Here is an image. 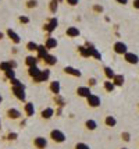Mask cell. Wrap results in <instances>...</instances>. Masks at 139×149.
<instances>
[{"label":"cell","instance_id":"6da1fadb","mask_svg":"<svg viewBox=\"0 0 139 149\" xmlns=\"http://www.w3.org/2000/svg\"><path fill=\"white\" fill-rule=\"evenodd\" d=\"M50 138L53 139L54 142H64V139H66V135L59 130H53L50 132Z\"/></svg>","mask_w":139,"mask_h":149},{"label":"cell","instance_id":"7a4b0ae2","mask_svg":"<svg viewBox=\"0 0 139 149\" xmlns=\"http://www.w3.org/2000/svg\"><path fill=\"white\" fill-rule=\"evenodd\" d=\"M114 52L117 53V54H125V53H128L127 45L122 43V42H115L114 43Z\"/></svg>","mask_w":139,"mask_h":149},{"label":"cell","instance_id":"3957f363","mask_svg":"<svg viewBox=\"0 0 139 149\" xmlns=\"http://www.w3.org/2000/svg\"><path fill=\"white\" fill-rule=\"evenodd\" d=\"M124 60H125L128 64H138L139 61V57L136 56V54H133V53H125L124 54Z\"/></svg>","mask_w":139,"mask_h":149},{"label":"cell","instance_id":"277c9868","mask_svg":"<svg viewBox=\"0 0 139 149\" xmlns=\"http://www.w3.org/2000/svg\"><path fill=\"white\" fill-rule=\"evenodd\" d=\"M28 72H29V75H31V77H32L35 81H38V82H39L40 72H42V71H40L36 65H35V67H29V71H28Z\"/></svg>","mask_w":139,"mask_h":149},{"label":"cell","instance_id":"5b68a950","mask_svg":"<svg viewBox=\"0 0 139 149\" xmlns=\"http://www.w3.org/2000/svg\"><path fill=\"white\" fill-rule=\"evenodd\" d=\"M86 99H88V104H89L91 107H98L100 104V99H99V96H96V95H91V96H88Z\"/></svg>","mask_w":139,"mask_h":149},{"label":"cell","instance_id":"8992f818","mask_svg":"<svg viewBox=\"0 0 139 149\" xmlns=\"http://www.w3.org/2000/svg\"><path fill=\"white\" fill-rule=\"evenodd\" d=\"M33 145L36 146L38 149H45L46 148V139L45 138H42V136H38V138H35V141H33Z\"/></svg>","mask_w":139,"mask_h":149},{"label":"cell","instance_id":"52a82bcc","mask_svg":"<svg viewBox=\"0 0 139 149\" xmlns=\"http://www.w3.org/2000/svg\"><path fill=\"white\" fill-rule=\"evenodd\" d=\"M13 92L15 93V96L18 97L20 100H24V99H25V95H24V86H14Z\"/></svg>","mask_w":139,"mask_h":149},{"label":"cell","instance_id":"ba28073f","mask_svg":"<svg viewBox=\"0 0 139 149\" xmlns=\"http://www.w3.org/2000/svg\"><path fill=\"white\" fill-rule=\"evenodd\" d=\"M124 81H125V78H124V75H121V74H115V77L113 78V84L117 85V86H122Z\"/></svg>","mask_w":139,"mask_h":149},{"label":"cell","instance_id":"9c48e42d","mask_svg":"<svg viewBox=\"0 0 139 149\" xmlns=\"http://www.w3.org/2000/svg\"><path fill=\"white\" fill-rule=\"evenodd\" d=\"M77 93H78L80 96H85V97L92 95V93H91V89L86 88V86H81V88H78V89H77Z\"/></svg>","mask_w":139,"mask_h":149},{"label":"cell","instance_id":"30bf717a","mask_svg":"<svg viewBox=\"0 0 139 149\" xmlns=\"http://www.w3.org/2000/svg\"><path fill=\"white\" fill-rule=\"evenodd\" d=\"M56 26H57V19H56V18H52V19H50V22L45 25V29H46V31H49V32H52Z\"/></svg>","mask_w":139,"mask_h":149},{"label":"cell","instance_id":"8fae6325","mask_svg":"<svg viewBox=\"0 0 139 149\" xmlns=\"http://www.w3.org/2000/svg\"><path fill=\"white\" fill-rule=\"evenodd\" d=\"M7 116L10 117V118H18L21 116V113L17 109H8L7 110Z\"/></svg>","mask_w":139,"mask_h":149},{"label":"cell","instance_id":"7c38bea8","mask_svg":"<svg viewBox=\"0 0 139 149\" xmlns=\"http://www.w3.org/2000/svg\"><path fill=\"white\" fill-rule=\"evenodd\" d=\"M64 71H66L67 74H71V75H74V77H81V72L78 71V70L73 68V67H66V68H64Z\"/></svg>","mask_w":139,"mask_h":149},{"label":"cell","instance_id":"4fadbf2b","mask_svg":"<svg viewBox=\"0 0 139 149\" xmlns=\"http://www.w3.org/2000/svg\"><path fill=\"white\" fill-rule=\"evenodd\" d=\"M50 91L53 92V93H56V95L59 93L60 92V82L59 81H53V82L50 84Z\"/></svg>","mask_w":139,"mask_h":149},{"label":"cell","instance_id":"5bb4252c","mask_svg":"<svg viewBox=\"0 0 139 149\" xmlns=\"http://www.w3.org/2000/svg\"><path fill=\"white\" fill-rule=\"evenodd\" d=\"M67 35H68V36H71V38H74V36H78V35H80V31H78V28L71 26V28H68V29H67Z\"/></svg>","mask_w":139,"mask_h":149},{"label":"cell","instance_id":"9a60e30c","mask_svg":"<svg viewBox=\"0 0 139 149\" xmlns=\"http://www.w3.org/2000/svg\"><path fill=\"white\" fill-rule=\"evenodd\" d=\"M43 58H45V61H46L49 65H53V64H56V63H57V58L54 57V56H50V54H46Z\"/></svg>","mask_w":139,"mask_h":149},{"label":"cell","instance_id":"2e32d148","mask_svg":"<svg viewBox=\"0 0 139 149\" xmlns=\"http://www.w3.org/2000/svg\"><path fill=\"white\" fill-rule=\"evenodd\" d=\"M53 109H50V107H47V109H45V110H42V117L43 118H50V117L53 116Z\"/></svg>","mask_w":139,"mask_h":149},{"label":"cell","instance_id":"e0dca14e","mask_svg":"<svg viewBox=\"0 0 139 149\" xmlns=\"http://www.w3.org/2000/svg\"><path fill=\"white\" fill-rule=\"evenodd\" d=\"M56 46H57V40H56L54 38H49L45 47H46V49H52V47H56Z\"/></svg>","mask_w":139,"mask_h":149},{"label":"cell","instance_id":"ac0fdd59","mask_svg":"<svg viewBox=\"0 0 139 149\" xmlns=\"http://www.w3.org/2000/svg\"><path fill=\"white\" fill-rule=\"evenodd\" d=\"M104 123H106V125H107V127H114L117 121H115V118H114V117H111V116H107V117H106V120H104Z\"/></svg>","mask_w":139,"mask_h":149},{"label":"cell","instance_id":"d6986e66","mask_svg":"<svg viewBox=\"0 0 139 149\" xmlns=\"http://www.w3.org/2000/svg\"><path fill=\"white\" fill-rule=\"evenodd\" d=\"M7 35H8L10 38L13 39V40L15 42V43H18V42H20V36H18L17 33L14 32V31H11V29H8V31H7Z\"/></svg>","mask_w":139,"mask_h":149},{"label":"cell","instance_id":"ffe728a7","mask_svg":"<svg viewBox=\"0 0 139 149\" xmlns=\"http://www.w3.org/2000/svg\"><path fill=\"white\" fill-rule=\"evenodd\" d=\"M36 61H38L36 57H32V56H28V57L25 58V63H27L29 67H35V65H36Z\"/></svg>","mask_w":139,"mask_h":149},{"label":"cell","instance_id":"44dd1931","mask_svg":"<svg viewBox=\"0 0 139 149\" xmlns=\"http://www.w3.org/2000/svg\"><path fill=\"white\" fill-rule=\"evenodd\" d=\"M25 111H27V116H33V113H35L33 104L32 103H27V104H25Z\"/></svg>","mask_w":139,"mask_h":149},{"label":"cell","instance_id":"7402d4cb","mask_svg":"<svg viewBox=\"0 0 139 149\" xmlns=\"http://www.w3.org/2000/svg\"><path fill=\"white\" fill-rule=\"evenodd\" d=\"M104 74H106V77L109 78V79H113V78L115 77V74H114V71H113L110 67H106L104 68Z\"/></svg>","mask_w":139,"mask_h":149},{"label":"cell","instance_id":"603a6c76","mask_svg":"<svg viewBox=\"0 0 139 149\" xmlns=\"http://www.w3.org/2000/svg\"><path fill=\"white\" fill-rule=\"evenodd\" d=\"M85 125H86V128H88V130H95V128L98 127L96 121H93V120H88Z\"/></svg>","mask_w":139,"mask_h":149},{"label":"cell","instance_id":"cb8c5ba5","mask_svg":"<svg viewBox=\"0 0 139 149\" xmlns=\"http://www.w3.org/2000/svg\"><path fill=\"white\" fill-rule=\"evenodd\" d=\"M49 70H43V71L40 72V78H39V82H42V81H46L47 78H49Z\"/></svg>","mask_w":139,"mask_h":149},{"label":"cell","instance_id":"d4e9b609","mask_svg":"<svg viewBox=\"0 0 139 149\" xmlns=\"http://www.w3.org/2000/svg\"><path fill=\"white\" fill-rule=\"evenodd\" d=\"M114 86H115V85L113 84V82H110V79H107L106 82H104V88H106V91H109V92L114 91Z\"/></svg>","mask_w":139,"mask_h":149},{"label":"cell","instance_id":"484cf974","mask_svg":"<svg viewBox=\"0 0 139 149\" xmlns=\"http://www.w3.org/2000/svg\"><path fill=\"white\" fill-rule=\"evenodd\" d=\"M27 47H28V50L33 52V50H38V47H39V46L36 45V43H33V42H29V43L27 45Z\"/></svg>","mask_w":139,"mask_h":149},{"label":"cell","instance_id":"4316f807","mask_svg":"<svg viewBox=\"0 0 139 149\" xmlns=\"http://www.w3.org/2000/svg\"><path fill=\"white\" fill-rule=\"evenodd\" d=\"M50 11L52 13L57 11V0H52V3H50Z\"/></svg>","mask_w":139,"mask_h":149},{"label":"cell","instance_id":"83f0119b","mask_svg":"<svg viewBox=\"0 0 139 149\" xmlns=\"http://www.w3.org/2000/svg\"><path fill=\"white\" fill-rule=\"evenodd\" d=\"M38 52H39V57H45L47 53H46V49L43 47V46H39L38 47Z\"/></svg>","mask_w":139,"mask_h":149},{"label":"cell","instance_id":"f1b7e54d","mask_svg":"<svg viewBox=\"0 0 139 149\" xmlns=\"http://www.w3.org/2000/svg\"><path fill=\"white\" fill-rule=\"evenodd\" d=\"M75 149H91L86 143H82V142H80V143H77L75 145Z\"/></svg>","mask_w":139,"mask_h":149},{"label":"cell","instance_id":"f546056e","mask_svg":"<svg viewBox=\"0 0 139 149\" xmlns=\"http://www.w3.org/2000/svg\"><path fill=\"white\" fill-rule=\"evenodd\" d=\"M121 136H122V139H124V141H127V142H128V141L131 139V135H129V132H122V134H121Z\"/></svg>","mask_w":139,"mask_h":149},{"label":"cell","instance_id":"4dcf8cb0","mask_svg":"<svg viewBox=\"0 0 139 149\" xmlns=\"http://www.w3.org/2000/svg\"><path fill=\"white\" fill-rule=\"evenodd\" d=\"M6 75H7V78L13 79V78H14V71H13V68H11V70H8V71H6Z\"/></svg>","mask_w":139,"mask_h":149},{"label":"cell","instance_id":"1f68e13d","mask_svg":"<svg viewBox=\"0 0 139 149\" xmlns=\"http://www.w3.org/2000/svg\"><path fill=\"white\" fill-rule=\"evenodd\" d=\"M27 6L29 7V8H31V7H35V6H36V0H29Z\"/></svg>","mask_w":139,"mask_h":149},{"label":"cell","instance_id":"d6a6232c","mask_svg":"<svg viewBox=\"0 0 139 149\" xmlns=\"http://www.w3.org/2000/svg\"><path fill=\"white\" fill-rule=\"evenodd\" d=\"M67 3H68L70 6H75V4L78 3V0H67Z\"/></svg>","mask_w":139,"mask_h":149},{"label":"cell","instance_id":"836d02e7","mask_svg":"<svg viewBox=\"0 0 139 149\" xmlns=\"http://www.w3.org/2000/svg\"><path fill=\"white\" fill-rule=\"evenodd\" d=\"M133 8H136V10H139V0H133Z\"/></svg>","mask_w":139,"mask_h":149},{"label":"cell","instance_id":"e575fe53","mask_svg":"<svg viewBox=\"0 0 139 149\" xmlns=\"http://www.w3.org/2000/svg\"><path fill=\"white\" fill-rule=\"evenodd\" d=\"M20 22H24V24H27V22H28V18H27V17H20Z\"/></svg>","mask_w":139,"mask_h":149},{"label":"cell","instance_id":"d590c367","mask_svg":"<svg viewBox=\"0 0 139 149\" xmlns=\"http://www.w3.org/2000/svg\"><path fill=\"white\" fill-rule=\"evenodd\" d=\"M115 1H117V3H120V4H122V6L128 3V0H115Z\"/></svg>","mask_w":139,"mask_h":149},{"label":"cell","instance_id":"8d00e7d4","mask_svg":"<svg viewBox=\"0 0 139 149\" xmlns=\"http://www.w3.org/2000/svg\"><path fill=\"white\" fill-rule=\"evenodd\" d=\"M15 136H17V134H8V138H10V139H15Z\"/></svg>","mask_w":139,"mask_h":149},{"label":"cell","instance_id":"74e56055","mask_svg":"<svg viewBox=\"0 0 139 149\" xmlns=\"http://www.w3.org/2000/svg\"><path fill=\"white\" fill-rule=\"evenodd\" d=\"M89 84H91V85H95V84H96V79H95V78H92V79L89 81Z\"/></svg>","mask_w":139,"mask_h":149},{"label":"cell","instance_id":"f35d334b","mask_svg":"<svg viewBox=\"0 0 139 149\" xmlns=\"http://www.w3.org/2000/svg\"><path fill=\"white\" fill-rule=\"evenodd\" d=\"M95 10H96V11H103V8H102V7H99V6L95 7Z\"/></svg>","mask_w":139,"mask_h":149},{"label":"cell","instance_id":"ab89813d","mask_svg":"<svg viewBox=\"0 0 139 149\" xmlns=\"http://www.w3.org/2000/svg\"><path fill=\"white\" fill-rule=\"evenodd\" d=\"M1 38H3V33H1V32H0V39H1Z\"/></svg>","mask_w":139,"mask_h":149},{"label":"cell","instance_id":"60d3db41","mask_svg":"<svg viewBox=\"0 0 139 149\" xmlns=\"http://www.w3.org/2000/svg\"><path fill=\"white\" fill-rule=\"evenodd\" d=\"M1 100H3V99H1V96H0V103H1Z\"/></svg>","mask_w":139,"mask_h":149},{"label":"cell","instance_id":"b9f144b4","mask_svg":"<svg viewBox=\"0 0 139 149\" xmlns=\"http://www.w3.org/2000/svg\"><path fill=\"white\" fill-rule=\"evenodd\" d=\"M0 125H1V121H0Z\"/></svg>","mask_w":139,"mask_h":149},{"label":"cell","instance_id":"7bdbcfd3","mask_svg":"<svg viewBox=\"0 0 139 149\" xmlns=\"http://www.w3.org/2000/svg\"><path fill=\"white\" fill-rule=\"evenodd\" d=\"M122 149H127V148H122Z\"/></svg>","mask_w":139,"mask_h":149}]
</instances>
